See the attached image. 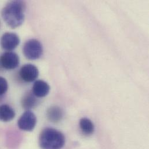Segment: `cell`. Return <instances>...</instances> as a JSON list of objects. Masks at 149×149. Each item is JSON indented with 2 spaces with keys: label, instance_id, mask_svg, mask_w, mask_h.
I'll use <instances>...</instances> for the list:
<instances>
[{
  "label": "cell",
  "instance_id": "cell-13",
  "mask_svg": "<svg viewBox=\"0 0 149 149\" xmlns=\"http://www.w3.org/2000/svg\"><path fill=\"white\" fill-rule=\"evenodd\" d=\"M8 89V83L6 79L0 76V97L3 96Z\"/></svg>",
  "mask_w": 149,
  "mask_h": 149
},
{
  "label": "cell",
  "instance_id": "cell-7",
  "mask_svg": "<svg viewBox=\"0 0 149 149\" xmlns=\"http://www.w3.org/2000/svg\"><path fill=\"white\" fill-rule=\"evenodd\" d=\"M21 79L26 82H31L37 79L39 75L38 68L33 64H26L20 69Z\"/></svg>",
  "mask_w": 149,
  "mask_h": 149
},
{
  "label": "cell",
  "instance_id": "cell-10",
  "mask_svg": "<svg viewBox=\"0 0 149 149\" xmlns=\"http://www.w3.org/2000/svg\"><path fill=\"white\" fill-rule=\"evenodd\" d=\"M47 117L51 122L54 123H58L63 117V111L58 106L51 107L47 111Z\"/></svg>",
  "mask_w": 149,
  "mask_h": 149
},
{
  "label": "cell",
  "instance_id": "cell-9",
  "mask_svg": "<svg viewBox=\"0 0 149 149\" xmlns=\"http://www.w3.org/2000/svg\"><path fill=\"white\" fill-rule=\"evenodd\" d=\"M14 109L8 104L0 105V121L8 123L12 121L15 117Z\"/></svg>",
  "mask_w": 149,
  "mask_h": 149
},
{
  "label": "cell",
  "instance_id": "cell-3",
  "mask_svg": "<svg viewBox=\"0 0 149 149\" xmlns=\"http://www.w3.org/2000/svg\"><path fill=\"white\" fill-rule=\"evenodd\" d=\"M23 53L24 56L29 60L38 59L43 54L42 45L36 39L29 40L23 45Z\"/></svg>",
  "mask_w": 149,
  "mask_h": 149
},
{
  "label": "cell",
  "instance_id": "cell-12",
  "mask_svg": "<svg viewBox=\"0 0 149 149\" xmlns=\"http://www.w3.org/2000/svg\"><path fill=\"white\" fill-rule=\"evenodd\" d=\"M79 127L82 132L86 135H92L95 131V126L92 121L87 118H82L79 121Z\"/></svg>",
  "mask_w": 149,
  "mask_h": 149
},
{
  "label": "cell",
  "instance_id": "cell-5",
  "mask_svg": "<svg viewBox=\"0 0 149 149\" xmlns=\"http://www.w3.org/2000/svg\"><path fill=\"white\" fill-rule=\"evenodd\" d=\"M19 63V56L14 52L6 51L0 56V66L4 69H15L18 67Z\"/></svg>",
  "mask_w": 149,
  "mask_h": 149
},
{
  "label": "cell",
  "instance_id": "cell-8",
  "mask_svg": "<svg viewBox=\"0 0 149 149\" xmlns=\"http://www.w3.org/2000/svg\"><path fill=\"white\" fill-rule=\"evenodd\" d=\"M50 91V86L43 80H37L32 88V93L37 97H44L48 95Z\"/></svg>",
  "mask_w": 149,
  "mask_h": 149
},
{
  "label": "cell",
  "instance_id": "cell-4",
  "mask_svg": "<svg viewBox=\"0 0 149 149\" xmlns=\"http://www.w3.org/2000/svg\"><path fill=\"white\" fill-rule=\"evenodd\" d=\"M37 124V117L31 110H26L17 121V126L22 131L31 132L33 131Z\"/></svg>",
  "mask_w": 149,
  "mask_h": 149
},
{
  "label": "cell",
  "instance_id": "cell-1",
  "mask_svg": "<svg viewBox=\"0 0 149 149\" xmlns=\"http://www.w3.org/2000/svg\"><path fill=\"white\" fill-rule=\"evenodd\" d=\"M26 3L23 1H11L1 10V16L6 24L15 29L20 26L24 20Z\"/></svg>",
  "mask_w": 149,
  "mask_h": 149
},
{
  "label": "cell",
  "instance_id": "cell-11",
  "mask_svg": "<svg viewBox=\"0 0 149 149\" xmlns=\"http://www.w3.org/2000/svg\"><path fill=\"white\" fill-rule=\"evenodd\" d=\"M21 103L23 108L27 110H30L37 106L38 100L32 92H28L23 97Z\"/></svg>",
  "mask_w": 149,
  "mask_h": 149
},
{
  "label": "cell",
  "instance_id": "cell-6",
  "mask_svg": "<svg viewBox=\"0 0 149 149\" xmlns=\"http://www.w3.org/2000/svg\"><path fill=\"white\" fill-rule=\"evenodd\" d=\"M20 38L16 33L6 32L1 37L0 44L2 48L6 51H12L20 44Z\"/></svg>",
  "mask_w": 149,
  "mask_h": 149
},
{
  "label": "cell",
  "instance_id": "cell-14",
  "mask_svg": "<svg viewBox=\"0 0 149 149\" xmlns=\"http://www.w3.org/2000/svg\"><path fill=\"white\" fill-rule=\"evenodd\" d=\"M0 27H1V22H0Z\"/></svg>",
  "mask_w": 149,
  "mask_h": 149
},
{
  "label": "cell",
  "instance_id": "cell-2",
  "mask_svg": "<svg viewBox=\"0 0 149 149\" xmlns=\"http://www.w3.org/2000/svg\"><path fill=\"white\" fill-rule=\"evenodd\" d=\"M66 139L60 131L52 128L44 129L39 136V146L41 149H62Z\"/></svg>",
  "mask_w": 149,
  "mask_h": 149
}]
</instances>
